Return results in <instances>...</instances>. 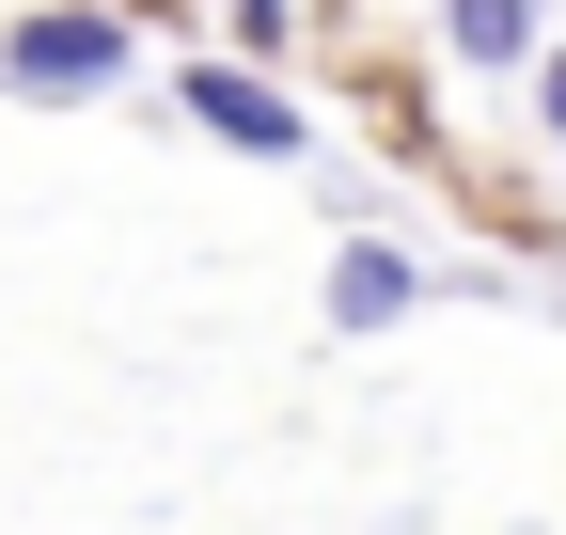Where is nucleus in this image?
I'll return each instance as SVG.
<instances>
[{
  "label": "nucleus",
  "instance_id": "1",
  "mask_svg": "<svg viewBox=\"0 0 566 535\" xmlns=\"http://www.w3.org/2000/svg\"><path fill=\"white\" fill-rule=\"evenodd\" d=\"M0 80L17 95H95V80H126V17H17Z\"/></svg>",
  "mask_w": 566,
  "mask_h": 535
},
{
  "label": "nucleus",
  "instance_id": "2",
  "mask_svg": "<svg viewBox=\"0 0 566 535\" xmlns=\"http://www.w3.org/2000/svg\"><path fill=\"white\" fill-rule=\"evenodd\" d=\"M189 111L221 126L237 158H300V143H315V126H300V95H268L252 63H189Z\"/></svg>",
  "mask_w": 566,
  "mask_h": 535
},
{
  "label": "nucleus",
  "instance_id": "3",
  "mask_svg": "<svg viewBox=\"0 0 566 535\" xmlns=\"http://www.w3.org/2000/svg\"><path fill=\"white\" fill-rule=\"evenodd\" d=\"M394 315H424V268L378 252V237H346L331 252V331H394Z\"/></svg>",
  "mask_w": 566,
  "mask_h": 535
},
{
  "label": "nucleus",
  "instance_id": "4",
  "mask_svg": "<svg viewBox=\"0 0 566 535\" xmlns=\"http://www.w3.org/2000/svg\"><path fill=\"white\" fill-rule=\"evenodd\" d=\"M441 48L457 63H535V0H441Z\"/></svg>",
  "mask_w": 566,
  "mask_h": 535
},
{
  "label": "nucleus",
  "instance_id": "5",
  "mask_svg": "<svg viewBox=\"0 0 566 535\" xmlns=\"http://www.w3.org/2000/svg\"><path fill=\"white\" fill-rule=\"evenodd\" d=\"M535 126L566 143V48H535Z\"/></svg>",
  "mask_w": 566,
  "mask_h": 535
}]
</instances>
